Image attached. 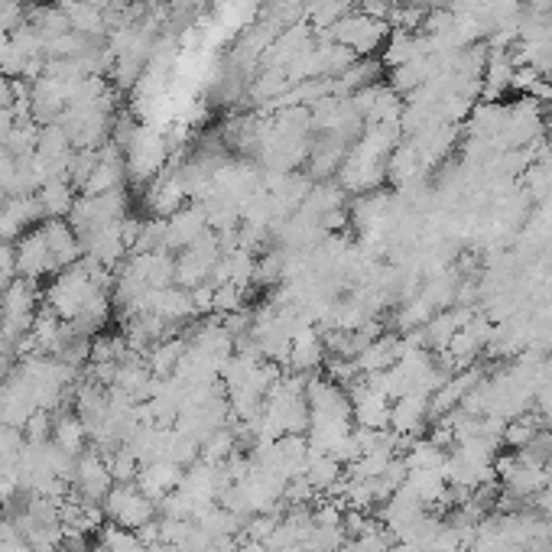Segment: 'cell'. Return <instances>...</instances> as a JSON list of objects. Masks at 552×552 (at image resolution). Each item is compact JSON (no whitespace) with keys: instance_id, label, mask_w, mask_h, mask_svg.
<instances>
[{"instance_id":"cell-1","label":"cell","mask_w":552,"mask_h":552,"mask_svg":"<svg viewBox=\"0 0 552 552\" xmlns=\"http://www.w3.org/2000/svg\"><path fill=\"white\" fill-rule=\"evenodd\" d=\"M429 423V397H419V393H406V397L393 400L390 403V429L397 432V436H416V432H423Z\"/></svg>"},{"instance_id":"cell-2","label":"cell","mask_w":552,"mask_h":552,"mask_svg":"<svg viewBox=\"0 0 552 552\" xmlns=\"http://www.w3.org/2000/svg\"><path fill=\"white\" fill-rule=\"evenodd\" d=\"M299 478H306L319 494H328L341 478H345V465H341L335 455H328V452H312V449H309V462H306V468H302Z\"/></svg>"}]
</instances>
